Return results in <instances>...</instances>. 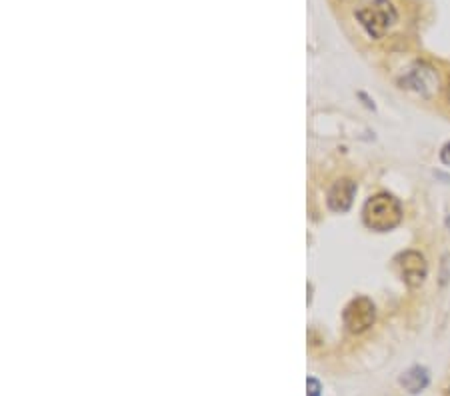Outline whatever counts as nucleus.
<instances>
[{
    "instance_id": "obj_1",
    "label": "nucleus",
    "mask_w": 450,
    "mask_h": 396,
    "mask_svg": "<svg viewBox=\"0 0 450 396\" xmlns=\"http://www.w3.org/2000/svg\"><path fill=\"white\" fill-rule=\"evenodd\" d=\"M362 220L366 227L376 232L393 230L402 220V207L393 194L380 192L366 200V205L362 208Z\"/></svg>"
},
{
    "instance_id": "obj_2",
    "label": "nucleus",
    "mask_w": 450,
    "mask_h": 396,
    "mask_svg": "<svg viewBox=\"0 0 450 396\" xmlns=\"http://www.w3.org/2000/svg\"><path fill=\"white\" fill-rule=\"evenodd\" d=\"M355 17L368 37L380 40L396 24L398 12L391 0H373L371 4L358 8Z\"/></svg>"
},
{
    "instance_id": "obj_3",
    "label": "nucleus",
    "mask_w": 450,
    "mask_h": 396,
    "mask_svg": "<svg viewBox=\"0 0 450 396\" xmlns=\"http://www.w3.org/2000/svg\"><path fill=\"white\" fill-rule=\"evenodd\" d=\"M376 319V308L371 299L366 296H358L355 301H350L346 304L344 312H342V321L348 332L353 334H362L366 332Z\"/></svg>"
},
{
    "instance_id": "obj_4",
    "label": "nucleus",
    "mask_w": 450,
    "mask_h": 396,
    "mask_svg": "<svg viewBox=\"0 0 450 396\" xmlns=\"http://www.w3.org/2000/svg\"><path fill=\"white\" fill-rule=\"evenodd\" d=\"M396 266L400 270V276L406 286L418 288L420 284L426 281L429 274V264L426 258L418 250H404L396 256Z\"/></svg>"
},
{
    "instance_id": "obj_5",
    "label": "nucleus",
    "mask_w": 450,
    "mask_h": 396,
    "mask_svg": "<svg viewBox=\"0 0 450 396\" xmlns=\"http://www.w3.org/2000/svg\"><path fill=\"white\" fill-rule=\"evenodd\" d=\"M355 194H357V185L348 178H340L332 185V189L328 190V198H326L328 208L335 212H346L353 207Z\"/></svg>"
},
{
    "instance_id": "obj_6",
    "label": "nucleus",
    "mask_w": 450,
    "mask_h": 396,
    "mask_svg": "<svg viewBox=\"0 0 450 396\" xmlns=\"http://www.w3.org/2000/svg\"><path fill=\"white\" fill-rule=\"evenodd\" d=\"M431 378H429V370L424 366H413L409 368L402 377H400V384L404 386V390H409L411 395H418L429 386Z\"/></svg>"
},
{
    "instance_id": "obj_7",
    "label": "nucleus",
    "mask_w": 450,
    "mask_h": 396,
    "mask_svg": "<svg viewBox=\"0 0 450 396\" xmlns=\"http://www.w3.org/2000/svg\"><path fill=\"white\" fill-rule=\"evenodd\" d=\"M306 388H308L306 396H320V393H322V386H320V382L317 378H308L306 380Z\"/></svg>"
},
{
    "instance_id": "obj_8",
    "label": "nucleus",
    "mask_w": 450,
    "mask_h": 396,
    "mask_svg": "<svg viewBox=\"0 0 450 396\" xmlns=\"http://www.w3.org/2000/svg\"><path fill=\"white\" fill-rule=\"evenodd\" d=\"M440 160H442V164L450 167V142H447V144L442 147V151H440Z\"/></svg>"
},
{
    "instance_id": "obj_9",
    "label": "nucleus",
    "mask_w": 450,
    "mask_h": 396,
    "mask_svg": "<svg viewBox=\"0 0 450 396\" xmlns=\"http://www.w3.org/2000/svg\"><path fill=\"white\" fill-rule=\"evenodd\" d=\"M444 95H447V98H449V102H450V75H449V78H447V86H444Z\"/></svg>"
},
{
    "instance_id": "obj_10",
    "label": "nucleus",
    "mask_w": 450,
    "mask_h": 396,
    "mask_svg": "<svg viewBox=\"0 0 450 396\" xmlns=\"http://www.w3.org/2000/svg\"><path fill=\"white\" fill-rule=\"evenodd\" d=\"M449 396H450V393H449Z\"/></svg>"
}]
</instances>
